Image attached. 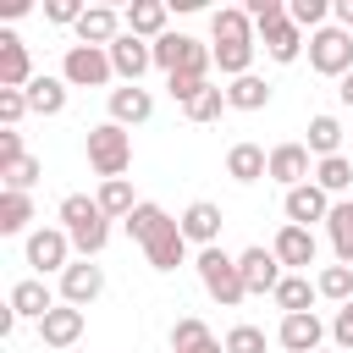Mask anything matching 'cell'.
Returning a JSON list of instances; mask_svg holds the SVG:
<instances>
[{
  "mask_svg": "<svg viewBox=\"0 0 353 353\" xmlns=\"http://www.w3.org/2000/svg\"><path fill=\"white\" fill-rule=\"evenodd\" d=\"M121 226H127V237L149 254V265H154V270H176V265H188V237H182V221H171L160 204L138 199V210H132Z\"/></svg>",
  "mask_w": 353,
  "mask_h": 353,
  "instance_id": "obj_1",
  "label": "cell"
},
{
  "mask_svg": "<svg viewBox=\"0 0 353 353\" xmlns=\"http://www.w3.org/2000/svg\"><path fill=\"white\" fill-rule=\"evenodd\" d=\"M61 226H66V237H72V248H77L83 259L105 254V243H110V215H105L99 199H88V193H66V199H61Z\"/></svg>",
  "mask_w": 353,
  "mask_h": 353,
  "instance_id": "obj_2",
  "label": "cell"
},
{
  "mask_svg": "<svg viewBox=\"0 0 353 353\" xmlns=\"http://www.w3.org/2000/svg\"><path fill=\"white\" fill-rule=\"evenodd\" d=\"M193 270H199V281H204V292L221 303V309H237L243 298H248V287H243V270H237V259L215 243V248H199V259H193Z\"/></svg>",
  "mask_w": 353,
  "mask_h": 353,
  "instance_id": "obj_3",
  "label": "cell"
},
{
  "mask_svg": "<svg viewBox=\"0 0 353 353\" xmlns=\"http://www.w3.org/2000/svg\"><path fill=\"white\" fill-rule=\"evenodd\" d=\"M88 165H94V176L99 182H116L127 165H132V132L127 127H116V121H99V127H88Z\"/></svg>",
  "mask_w": 353,
  "mask_h": 353,
  "instance_id": "obj_4",
  "label": "cell"
},
{
  "mask_svg": "<svg viewBox=\"0 0 353 353\" xmlns=\"http://www.w3.org/2000/svg\"><path fill=\"white\" fill-rule=\"evenodd\" d=\"M309 66L320 72V77H347L353 72V33L347 28H336V22H325L320 33H309Z\"/></svg>",
  "mask_w": 353,
  "mask_h": 353,
  "instance_id": "obj_5",
  "label": "cell"
},
{
  "mask_svg": "<svg viewBox=\"0 0 353 353\" xmlns=\"http://www.w3.org/2000/svg\"><path fill=\"white\" fill-rule=\"evenodd\" d=\"M61 77H66L72 88H105V83L116 77V66H110V50H94V44H66Z\"/></svg>",
  "mask_w": 353,
  "mask_h": 353,
  "instance_id": "obj_6",
  "label": "cell"
},
{
  "mask_svg": "<svg viewBox=\"0 0 353 353\" xmlns=\"http://www.w3.org/2000/svg\"><path fill=\"white\" fill-rule=\"evenodd\" d=\"M28 265L39 270V276H61L66 265H72V237H66V226H39V232H28Z\"/></svg>",
  "mask_w": 353,
  "mask_h": 353,
  "instance_id": "obj_7",
  "label": "cell"
},
{
  "mask_svg": "<svg viewBox=\"0 0 353 353\" xmlns=\"http://www.w3.org/2000/svg\"><path fill=\"white\" fill-rule=\"evenodd\" d=\"M270 254L281 259V270H292V276H309V265L320 259V243H314V232L309 226H281L276 232V243H270Z\"/></svg>",
  "mask_w": 353,
  "mask_h": 353,
  "instance_id": "obj_8",
  "label": "cell"
},
{
  "mask_svg": "<svg viewBox=\"0 0 353 353\" xmlns=\"http://www.w3.org/2000/svg\"><path fill=\"white\" fill-rule=\"evenodd\" d=\"M99 292H105V270H99L94 259H72V265L61 270V303H72V309H88Z\"/></svg>",
  "mask_w": 353,
  "mask_h": 353,
  "instance_id": "obj_9",
  "label": "cell"
},
{
  "mask_svg": "<svg viewBox=\"0 0 353 353\" xmlns=\"http://www.w3.org/2000/svg\"><path fill=\"white\" fill-rule=\"evenodd\" d=\"M331 336V325L309 309V314H281V325H276V342L287 347V353H320V342Z\"/></svg>",
  "mask_w": 353,
  "mask_h": 353,
  "instance_id": "obj_10",
  "label": "cell"
},
{
  "mask_svg": "<svg viewBox=\"0 0 353 353\" xmlns=\"http://www.w3.org/2000/svg\"><path fill=\"white\" fill-rule=\"evenodd\" d=\"M121 33H127V17L116 6H88L77 22V44H94V50H110Z\"/></svg>",
  "mask_w": 353,
  "mask_h": 353,
  "instance_id": "obj_11",
  "label": "cell"
},
{
  "mask_svg": "<svg viewBox=\"0 0 353 353\" xmlns=\"http://www.w3.org/2000/svg\"><path fill=\"white\" fill-rule=\"evenodd\" d=\"M270 182H281L287 193L314 182V165H309V143H276L270 149Z\"/></svg>",
  "mask_w": 353,
  "mask_h": 353,
  "instance_id": "obj_12",
  "label": "cell"
},
{
  "mask_svg": "<svg viewBox=\"0 0 353 353\" xmlns=\"http://www.w3.org/2000/svg\"><path fill=\"white\" fill-rule=\"evenodd\" d=\"M237 270H243V287H248V292H276V287H281V276H287V270H281V259H276L270 248H259V243L237 254Z\"/></svg>",
  "mask_w": 353,
  "mask_h": 353,
  "instance_id": "obj_13",
  "label": "cell"
},
{
  "mask_svg": "<svg viewBox=\"0 0 353 353\" xmlns=\"http://www.w3.org/2000/svg\"><path fill=\"white\" fill-rule=\"evenodd\" d=\"M331 204H336V199H331L320 182H303V188H292V193L281 199V210H287V221H292V226H314V221H325V215H331Z\"/></svg>",
  "mask_w": 353,
  "mask_h": 353,
  "instance_id": "obj_14",
  "label": "cell"
},
{
  "mask_svg": "<svg viewBox=\"0 0 353 353\" xmlns=\"http://www.w3.org/2000/svg\"><path fill=\"white\" fill-rule=\"evenodd\" d=\"M210 33H215V50H237V44H259V28L248 22L243 6H221L210 17Z\"/></svg>",
  "mask_w": 353,
  "mask_h": 353,
  "instance_id": "obj_15",
  "label": "cell"
},
{
  "mask_svg": "<svg viewBox=\"0 0 353 353\" xmlns=\"http://www.w3.org/2000/svg\"><path fill=\"white\" fill-rule=\"evenodd\" d=\"M149 116H154V94L149 88H138V83L110 88V121L116 127H143Z\"/></svg>",
  "mask_w": 353,
  "mask_h": 353,
  "instance_id": "obj_16",
  "label": "cell"
},
{
  "mask_svg": "<svg viewBox=\"0 0 353 353\" xmlns=\"http://www.w3.org/2000/svg\"><path fill=\"white\" fill-rule=\"evenodd\" d=\"M176 221H182V237H188V243H199V248H215V237H221V221H226V215H221V204H210V199H193V204H188Z\"/></svg>",
  "mask_w": 353,
  "mask_h": 353,
  "instance_id": "obj_17",
  "label": "cell"
},
{
  "mask_svg": "<svg viewBox=\"0 0 353 353\" xmlns=\"http://www.w3.org/2000/svg\"><path fill=\"white\" fill-rule=\"evenodd\" d=\"M83 336V309H72V303H55L44 320H39V342L50 347V353H61V347H72Z\"/></svg>",
  "mask_w": 353,
  "mask_h": 353,
  "instance_id": "obj_18",
  "label": "cell"
},
{
  "mask_svg": "<svg viewBox=\"0 0 353 353\" xmlns=\"http://www.w3.org/2000/svg\"><path fill=\"white\" fill-rule=\"evenodd\" d=\"M39 72H33V61H28V44L6 28L0 33V88H28Z\"/></svg>",
  "mask_w": 353,
  "mask_h": 353,
  "instance_id": "obj_19",
  "label": "cell"
},
{
  "mask_svg": "<svg viewBox=\"0 0 353 353\" xmlns=\"http://www.w3.org/2000/svg\"><path fill=\"white\" fill-rule=\"evenodd\" d=\"M110 66H116L121 83H138V77L154 66V50H149L143 39H132V33H121V39L110 44Z\"/></svg>",
  "mask_w": 353,
  "mask_h": 353,
  "instance_id": "obj_20",
  "label": "cell"
},
{
  "mask_svg": "<svg viewBox=\"0 0 353 353\" xmlns=\"http://www.w3.org/2000/svg\"><path fill=\"white\" fill-rule=\"evenodd\" d=\"M121 17H127V33L143 39V44H154V39L171 33V28H165V0H132Z\"/></svg>",
  "mask_w": 353,
  "mask_h": 353,
  "instance_id": "obj_21",
  "label": "cell"
},
{
  "mask_svg": "<svg viewBox=\"0 0 353 353\" xmlns=\"http://www.w3.org/2000/svg\"><path fill=\"white\" fill-rule=\"evenodd\" d=\"M6 303L17 309V320H44V314L55 309V298H50V287H44V276H28V281H17Z\"/></svg>",
  "mask_w": 353,
  "mask_h": 353,
  "instance_id": "obj_22",
  "label": "cell"
},
{
  "mask_svg": "<svg viewBox=\"0 0 353 353\" xmlns=\"http://www.w3.org/2000/svg\"><path fill=\"white\" fill-rule=\"evenodd\" d=\"M226 176L232 182H259V176H270V154L259 143H232L226 149Z\"/></svg>",
  "mask_w": 353,
  "mask_h": 353,
  "instance_id": "obj_23",
  "label": "cell"
},
{
  "mask_svg": "<svg viewBox=\"0 0 353 353\" xmlns=\"http://www.w3.org/2000/svg\"><path fill=\"white\" fill-rule=\"evenodd\" d=\"M259 44H265V55H270V61H281V66H292V61L303 55V28H292V17H287V22H276V28H265V33H259Z\"/></svg>",
  "mask_w": 353,
  "mask_h": 353,
  "instance_id": "obj_24",
  "label": "cell"
},
{
  "mask_svg": "<svg viewBox=\"0 0 353 353\" xmlns=\"http://www.w3.org/2000/svg\"><path fill=\"white\" fill-rule=\"evenodd\" d=\"M66 88H72L66 77H33L22 94H28V110L33 116H61L66 110Z\"/></svg>",
  "mask_w": 353,
  "mask_h": 353,
  "instance_id": "obj_25",
  "label": "cell"
},
{
  "mask_svg": "<svg viewBox=\"0 0 353 353\" xmlns=\"http://www.w3.org/2000/svg\"><path fill=\"white\" fill-rule=\"evenodd\" d=\"M270 298H276V309H281V314H309V309H314V298H320V287H314L309 276H292V270H287V276H281V287H276Z\"/></svg>",
  "mask_w": 353,
  "mask_h": 353,
  "instance_id": "obj_26",
  "label": "cell"
},
{
  "mask_svg": "<svg viewBox=\"0 0 353 353\" xmlns=\"http://www.w3.org/2000/svg\"><path fill=\"white\" fill-rule=\"evenodd\" d=\"M325 232H331L336 265H353V199H336V204H331V215H325Z\"/></svg>",
  "mask_w": 353,
  "mask_h": 353,
  "instance_id": "obj_27",
  "label": "cell"
},
{
  "mask_svg": "<svg viewBox=\"0 0 353 353\" xmlns=\"http://www.w3.org/2000/svg\"><path fill=\"white\" fill-rule=\"evenodd\" d=\"M226 105H232V110H265V105H270V83L254 77V72H248V77H232V83H226Z\"/></svg>",
  "mask_w": 353,
  "mask_h": 353,
  "instance_id": "obj_28",
  "label": "cell"
},
{
  "mask_svg": "<svg viewBox=\"0 0 353 353\" xmlns=\"http://www.w3.org/2000/svg\"><path fill=\"white\" fill-rule=\"evenodd\" d=\"M309 154H314V160L342 154V121H336V116H314V121H309Z\"/></svg>",
  "mask_w": 353,
  "mask_h": 353,
  "instance_id": "obj_29",
  "label": "cell"
},
{
  "mask_svg": "<svg viewBox=\"0 0 353 353\" xmlns=\"http://www.w3.org/2000/svg\"><path fill=\"white\" fill-rule=\"evenodd\" d=\"M314 182L331 193V199H342L347 188H353V160L347 154H331V160H314Z\"/></svg>",
  "mask_w": 353,
  "mask_h": 353,
  "instance_id": "obj_30",
  "label": "cell"
},
{
  "mask_svg": "<svg viewBox=\"0 0 353 353\" xmlns=\"http://www.w3.org/2000/svg\"><path fill=\"white\" fill-rule=\"evenodd\" d=\"M94 199H99V210H105L110 221H127V215L138 210V199H132V182H127V176H116V182H99V193H94Z\"/></svg>",
  "mask_w": 353,
  "mask_h": 353,
  "instance_id": "obj_31",
  "label": "cell"
},
{
  "mask_svg": "<svg viewBox=\"0 0 353 353\" xmlns=\"http://www.w3.org/2000/svg\"><path fill=\"white\" fill-rule=\"evenodd\" d=\"M28 221H33V199L6 188V193H0V232L17 237V232H28Z\"/></svg>",
  "mask_w": 353,
  "mask_h": 353,
  "instance_id": "obj_32",
  "label": "cell"
},
{
  "mask_svg": "<svg viewBox=\"0 0 353 353\" xmlns=\"http://www.w3.org/2000/svg\"><path fill=\"white\" fill-rule=\"evenodd\" d=\"M314 287H320V298H331V303L342 309V303L353 298V265H320Z\"/></svg>",
  "mask_w": 353,
  "mask_h": 353,
  "instance_id": "obj_33",
  "label": "cell"
},
{
  "mask_svg": "<svg viewBox=\"0 0 353 353\" xmlns=\"http://www.w3.org/2000/svg\"><path fill=\"white\" fill-rule=\"evenodd\" d=\"M287 17H292V28L320 33V28H325V17H331V0H287Z\"/></svg>",
  "mask_w": 353,
  "mask_h": 353,
  "instance_id": "obj_34",
  "label": "cell"
},
{
  "mask_svg": "<svg viewBox=\"0 0 353 353\" xmlns=\"http://www.w3.org/2000/svg\"><path fill=\"white\" fill-rule=\"evenodd\" d=\"M221 110H232V105H226V88H215V83H210V88H204V94H199V99H193L182 116L204 127V121H221Z\"/></svg>",
  "mask_w": 353,
  "mask_h": 353,
  "instance_id": "obj_35",
  "label": "cell"
},
{
  "mask_svg": "<svg viewBox=\"0 0 353 353\" xmlns=\"http://www.w3.org/2000/svg\"><path fill=\"white\" fill-rule=\"evenodd\" d=\"M199 342H210V325L193 320V314H182V320L171 325V353H188V347H199Z\"/></svg>",
  "mask_w": 353,
  "mask_h": 353,
  "instance_id": "obj_36",
  "label": "cell"
},
{
  "mask_svg": "<svg viewBox=\"0 0 353 353\" xmlns=\"http://www.w3.org/2000/svg\"><path fill=\"white\" fill-rule=\"evenodd\" d=\"M243 11H248V22H254L259 33H265V28H276V22H287V0H248Z\"/></svg>",
  "mask_w": 353,
  "mask_h": 353,
  "instance_id": "obj_37",
  "label": "cell"
},
{
  "mask_svg": "<svg viewBox=\"0 0 353 353\" xmlns=\"http://www.w3.org/2000/svg\"><path fill=\"white\" fill-rule=\"evenodd\" d=\"M226 353H265V331L259 325H232L226 331Z\"/></svg>",
  "mask_w": 353,
  "mask_h": 353,
  "instance_id": "obj_38",
  "label": "cell"
},
{
  "mask_svg": "<svg viewBox=\"0 0 353 353\" xmlns=\"http://www.w3.org/2000/svg\"><path fill=\"white\" fill-rule=\"evenodd\" d=\"M28 160V149H22V132L17 127H0V176L11 171V165H22Z\"/></svg>",
  "mask_w": 353,
  "mask_h": 353,
  "instance_id": "obj_39",
  "label": "cell"
},
{
  "mask_svg": "<svg viewBox=\"0 0 353 353\" xmlns=\"http://www.w3.org/2000/svg\"><path fill=\"white\" fill-rule=\"evenodd\" d=\"M39 176H44V160H33V154H28L22 165H11V171H6V188H11V193H28Z\"/></svg>",
  "mask_w": 353,
  "mask_h": 353,
  "instance_id": "obj_40",
  "label": "cell"
},
{
  "mask_svg": "<svg viewBox=\"0 0 353 353\" xmlns=\"http://www.w3.org/2000/svg\"><path fill=\"white\" fill-rule=\"evenodd\" d=\"M28 116V94L22 88H0V127H17Z\"/></svg>",
  "mask_w": 353,
  "mask_h": 353,
  "instance_id": "obj_41",
  "label": "cell"
},
{
  "mask_svg": "<svg viewBox=\"0 0 353 353\" xmlns=\"http://www.w3.org/2000/svg\"><path fill=\"white\" fill-rule=\"evenodd\" d=\"M331 342H336L342 353H353V298H347V303L331 314Z\"/></svg>",
  "mask_w": 353,
  "mask_h": 353,
  "instance_id": "obj_42",
  "label": "cell"
},
{
  "mask_svg": "<svg viewBox=\"0 0 353 353\" xmlns=\"http://www.w3.org/2000/svg\"><path fill=\"white\" fill-rule=\"evenodd\" d=\"M83 11H88V6H77V0H50V6H44V17H50V22H61V28H77V22H83Z\"/></svg>",
  "mask_w": 353,
  "mask_h": 353,
  "instance_id": "obj_43",
  "label": "cell"
},
{
  "mask_svg": "<svg viewBox=\"0 0 353 353\" xmlns=\"http://www.w3.org/2000/svg\"><path fill=\"white\" fill-rule=\"evenodd\" d=\"M331 17H336V28L353 33V0H331Z\"/></svg>",
  "mask_w": 353,
  "mask_h": 353,
  "instance_id": "obj_44",
  "label": "cell"
},
{
  "mask_svg": "<svg viewBox=\"0 0 353 353\" xmlns=\"http://www.w3.org/2000/svg\"><path fill=\"white\" fill-rule=\"evenodd\" d=\"M336 99H342V105H347V110H353V72H347V77H342V83H336Z\"/></svg>",
  "mask_w": 353,
  "mask_h": 353,
  "instance_id": "obj_45",
  "label": "cell"
},
{
  "mask_svg": "<svg viewBox=\"0 0 353 353\" xmlns=\"http://www.w3.org/2000/svg\"><path fill=\"white\" fill-rule=\"evenodd\" d=\"M188 353H226V342H215V336H210V342H199V347H188Z\"/></svg>",
  "mask_w": 353,
  "mask_h": 353,
  "instance_id": "obj_46",
  "label": "cell"
},
{
  "mask_svg": "<svg viewBox=\"0 0 353 353\" xmlns=\"http://www.w3.org/2000/svg\"><path fill=\"white\" fill-rule=\"evenodd\" d=\"M320 353H325V347H320Z\"/></svg>",
  "mask_w": 353,
  "mask_h": 353,
  "instance_id": "obj_47",
  "label": "cell"
}]
</instances>
